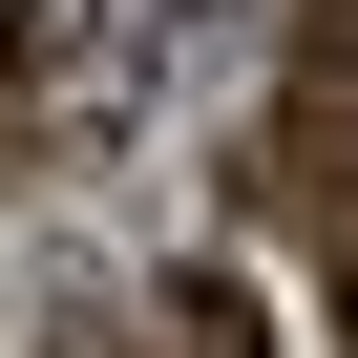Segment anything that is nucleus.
<instances>
[{
	"label": "nucleus",
	"mask_w": 358,
	"mask_h": 358,
	"mask_svg": "<svg viewBox=\"0 0 358 358\" xmlns=\"http://www.w3.org/2000/svg\"><path fill=\"white\" fill-rule=\"evenodd\" d=\"M148 358H253V295H232V274H169V295H148Z\"/></svg>",
	"instance_id": "obj_1"
}]
</instances>
